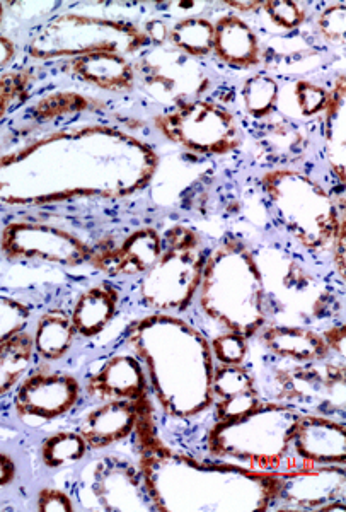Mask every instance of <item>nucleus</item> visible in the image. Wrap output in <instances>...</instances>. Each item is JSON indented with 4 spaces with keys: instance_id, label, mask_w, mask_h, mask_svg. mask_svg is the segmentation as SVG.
<instances>
[{
    "instance_id": "79ce46f5",
    "label": "nucleus",
    "mask_w": 346,
    "mask_h": 512,
    "mask_svg": "<svg viewBox=\"0 0 346 512\" xmlns=\"http://www.w3.org/2000/svg\"><path fill=\"white\" fill-rule=\"evenodd\" d=\"M16 463L7 453L0 451V489L7 487L16 478Z\"/></svg>"
},
{
    "instance_id": "58836bf2",
    "label": "nucleus",
    "mask_w": 346,
    "mask_h": 512,
    "mask_svg": "<svg viewBox=\"0 0 346 512\" xmlns=\"http://www.w3.org/2000/svg\"><path fill=\"white\" fill-rule=\"evenodd\" d=\"M323 337L328 344L329 352H336L341 357H345V325L331 326L324 332Z\"/></svg>"
},
{
    "instance_id": "423d86ee",
    "label": "nucleus",
    "mask_w": 346,
    "mask_h": 512,
    "mask_svg": "<svg viewBox=\"0 0 346 512\" xmlns=\"http://www.w3.org/2000/svg\"><path fill=\"white\" fill-rule=\"evenodd\" d=\"M207 250L197 231L174 226L162 236L161 255L140 280V299L159 313L190 308L202 282Z\"/></svg>"
},
{
    "instance_id": "37998d69",
    "label": "nucleus",
    "mask_w": 346,
    "mask_h": 512,
    "mask_svg": "<svg viewBox=\"0 0 346 512\" xmlns=\"http://www.w3.org/2000/svg\"><path fill=\"white\" fill-rule=\"evenodd\" d=\"M229 7L239 12H254L260 11L261 2H229Z\"/></svg>"
},
{
    "instance_id": "7c9ffc66",
    "label": "nucleus",
    "mask_w": 346,
    "mask_h": 512,
    "mask_svg": "<svg viewBox=\"0 0 346 512\" xmlns=\"http://www.w3.org/2000/svg\"><path fill=\"white\" fill-rule=\"evenodd\" d=\"M36 74L33 69L6 70L0 74V122L26 103L35 86Z\"/></svg>"
},
{
    "instance_id": "4c0bfd02",
    "label": "nucleus",
    "mask_w": 346,
    "mask_h": 512,
    "mask_svg": "<svg viewBox=\"0 0 346 512\" xmlns=\"http://www.w3.org/2000/svg\"><path fill=\"white\" fill-rule=\"evenodd\" d=\"M142 31H144V35L147 36V40H149L152 47H164L166 43H169V31H171V28L162 19H150V21L145 23Z\"/></svg>"
},
{
    "instance_id": "f03ea898",
    "label": "nucleus",
    "mask_w": 346,
    "mask_h": 512,
    "mask_svg": "<svg viewBox=\"0 0 346 512\" xmlns=\"http://www.w3.org/2000/svg\"><path fill=\"white\" fill-rule=\"evenodd\" d=\"M147 369L149 386L169 414H197L212 400L214 367L202 335L171 316H150L132 326L128 335Z\"/></svg>"
},
{
    "instance_id": "1a4fd4ad",
    "label": "nucleus",
    "mask_w": 346,
    "mask_h": 512,
    "mask_svg": "<svg viewBox=\"0 0 346 512\" xmlns=\"http://www.w3.org/2000/svg\"><path fill=\"white\" fill-rule=\"evenodd\" d=\"M135 84L150 98L169 108L200 99L210 79L198 60L173 47H154L133 64Z\"/></svg>"
},
{
    "instance_id": "4468645a",
    "label": "nucleus",
    "mask_w": 346,
    "mask_h": 512,
    "mask_svg": "<svg viewBox=\"0 0 346 512\" xmlns=\"http://www.w3.org/2000/svg\"><path fill=\"white\" fill-rule=\"evenodd\" d=\"M345 475L340 468L318 466L302 468L300 472L275 473L273 475V501L302 507L318 509L331 502H338L345 492Z\"/></svg>"
},
{
    "instance_id": "9d476101",
    "label": "nucleus",
    "mask_w": 346,
    "mask_h": 512,
    "mask_svg": "<svg viewBox=\"0 0 346 512\" xmlns=\"http://www.w3.org/2000/svg\"><path fill=\"white\" fill-rule=\"evenodd\" d=\"M0 251L12 262H43L77 267L91 262L94 246L64 227L45 222L11 221L2 229Z\"/></svg>"
},
{
    "instance_id": "f8f14e48",
    "label": "nucleus",
    "mask_w": 346,
    "mask_h": 512,
    "mask_svg": "<svg viewBox=\"0 0 346 512\" xmlns=\"http://www.w3.org/2000/svg\"><path fill=\"white\" fill-rule=\"evenodd\" d=\"M89 470V477L84 482L81 480V495H86L89 501H96L98 506L94 509L123 511L127 509L123 502H127L128 509H132L128 502H152V499H145L149 490L144 475L127 460L104 458L98 463L94 461ZM135 507L140 509L139 504Z\"/></svg>"
},
{
    "instance_id": "412c9836",
    "label": "nucleus",
    "mask_w": 346,
    "mask_h": 512,
    "mask_svg": "<svg viewBox=\"0 0 346 512\" xmlns=\"http://www.w3.org/2000/svg\"><path fill=\"white\" fill-rule=\"evenodd\" d=\"M261 342L272 354L290 362L326 361L331 354L323 335L302 326H266Z\"/></svg>"
},
{
    "instance_id": "5701e85b",
    "label": "nucleus",
    "mask_w": 346,
    "mask_h": 512,
    "mask_svg": "<svg viewBox=\"0 0 346 512\" xmlns=\"http://www.w3.org/2000/svg\"><path fill=\"white\" fill-rule=\"evenodd\" d=\"M256 142L273 163H294L307 149V135L289 118H265L256 132Z\"/></svg>"
},
{
    "instance_id": "0eeeda50",
    "label": "nucleus",
    "mask_w": 346,
    "mask_h": 512,
    "mask_svg": "<svg viewBox=\"0 0 346 512\" xmlns=\"http://www.w3.org/2000/svg\"><path fill=\"white\" fill-rule=\"evenodd\" d=\"M157 132L186 151L222 156L241 144L236 117L225 106L193 99L154 117Z\"/></svg>"
},
{
    "instance_id": "c85d7f7f",
    "label": "nucleus",
    "mask_w": 346,
    "mask_h": 512,
    "mask_svg": "<svg viewBox=\"0 0 346 512\" xmlns=\"http://www.w3.org/2000/svg\"><path fill=\"white\" fill-rule=\"evenodd\" d=\"M86 439L81 432L62 431L47 437L40 448L41 461L47 468H64L86 458Z\"/></svg>"
},
{
    "instance_id": "dca6fc26",
    "label": "nucleus",
    "mask_w": 346,
    "mask_h": 512,
    "mask_svg": "<svg viewBox=\"0 0 346 512\" xmlns=\"http://www.w3.org/2000/svg\"><path fill=\"white\" fill-rule=\"evenodd\" d=\"M149 379L137 355L118 354L104 362L86 384L87 395L96 400H140L149 396Z\"/></svg>"
},
{
    "instance_id": "2f4dec72",
    "label": "nucleus",
    "mask_w": 346,
    "mask_h": 512,
    "mask_svg": "<svg viewBox=\"0 0 346 512\" xmlns=\"http://www.w3.org/2000/svg\"><path fill=\"white\" fill-rule=\"evenodd\" d=\"M33 308L19 297L0 294V345L26 330Z\"/></svg>"
},
{
    "instance_id": "393cba45",
    "label": "nucleus",
    "mask_w": 346,
    "mask_h": 512,
    "mask_svg": "<svg viewBox=\"0 0 346 512\" xmlns=\"http://www.w3.org/2000/svg\"><path fill=\"white\" fill-rule=\"evenodd\" d=\"M323 113L329 164L341 181H345V76L338 77L333 89L328 91V103Z\"/></svg>"
},
{
    "instance_id": "2eb2a0df",
    "label": "nucleus",
    "mask_w": 346,
    "mask_h": 512,
    "mask_svg": "<svg viewBox=\"0 0 346 512\" xmlns=\"http://www.w3.org/2000/svg\"><path fill=\"white\" fill-rule=\"evenodd\" d=\"M302 468L345 465V425L323 415H300L289 451Z\"/></svg>"
},
{
    "instance_id": "c9c22d12",
    "label": "nucleus",
    "mask_w": 346,
    "mask_h": 512,
    "mask_svg": "<svg viewBox=\"0 0 346 512\" xmlns=\"http://www.w3.org/2000/svg\"><path fill=\"white\" fill-rule=\"evenodd\" d=\"M345 6L335 4L324 9L318 18L319 35L335 45L345 43Z\"/></svg>"
},
{
    "instance_id": "b1692460",
    "label": "nucleus",
    "mask_w": 346,
    "mask_h": 512,
    "mask_svg": "<svg viewBox=\"0 0 346 512\" xmlns=\"http://www.w3.org/2000/svg\"><path fill=\"white\" fill-rule=\"evenodd\" d=\"M75 335L77 332L70 313L60 308L48 309L36 321L33 332L35 355L47 362L60 361L72 349Z\"/></svg>"
},
{
    "instance_id": "bb28decb",
    "label": "nucleus",
    "mask_w": 346,
    "mask_h": 512,
    "mask_svg": "<svg viewBox=\"0 0 346 512\" xmlns=\"http://www.w3.org/2000/svg\"><path fill=\"white\" fill-rule=\"evenodd\" d=\"M215 28L212 21L200 16L179 19L169 31V43L191 59H203L214 53Z\"/></svg>"
},
{
    "instance_id": "f257e3e1",
    "label": "nucleus",
    "mask_w": 346,
    "mask_h": 512,
    "mask_svg": "<svg viewBox=\"0 0 346 512\" xmlns=\"http://www.w3.org/2000/svg\"><path fill=\"white\" fill-rule=\"evenodd\" d=\"M157 161L149 144L120 128L52 132L0 156V205L125 197L149 183Z\"/></svg>"
},
{
    "instance_id": "c756f323",
    "label": "nucleus",
    "mask_w": 346,
    "mask_h": 512,
    "mask_svg": "<svg viewBox=\"0 0 346 512\" xmlns=\"http://www.w3.org/2000/svg\"><path fill=\"white\" fill-rule=\"evenodd\" d=\"M241 96L249 117L265 120L272 117L273 110L277 106L280 86L277 79H273L268 74H254L244 81Z\"/></svg>"
},
{
    "instance_id": "e433bc0d",
    "label": "nucleus",
    "mask_w": 346,
    "mask_h": 512,
    "mask_svg": "<svg viewBox=\"0 0 346 512\" xmlns=\"http://www.w3.org/2000/svg\"><path fill=\"white\" fill-rule=\"evenodd\" d=\"M38 509L40 511H75L77 507L70 499L69 494H65L64 490L47 489L41 490L38 494Z\"/></svg>"
},
{
    "instance_id": "f3484780",
    "label": "nucleus",
    "mask_w": 346,
    "mask_h": 512,
    "mask_svg": "<svg viewBox=\"0 0 346 512\" xmlns=\"http://www.w3.org/2000/svg\"><path fill=\"white\" fill-rule=\"evenodd\" d=\"M145 398L149 396L140 400H106L87 412L79 432L86 439L89 449L101 451L127 439L135 431L140 405Z\"/></svg>"
},
{
    "instance_id": "c03bdc74",
    "label": "nucleus",
    "mask_w": 346,
    "mask_h": 512,
    "mask_svg": "<svg viewBox=\"0 0 346 512\" xmlns=\"http://www.w3.org/2000/svg\"><path fill=\"white\" fill-rule=\"evenodd\" d=\"M4 14H6V4L0 2V26L4 23Z\"/></svg>"
},
{
    "instance_id": "f704fd0d",
    "label": "nucleus",
    "mask_w": 346,
    "mask_h": 512,
    "mask_svg": "<svg viewBox=\"0 0 346 512\" xmlns=\"http://www.w3.org/2000/svg\"><path fill=\"white\" fill-rule=\"evenodd\" d=\"M212 349L220 364H243L249 350L248 338L227 332L215 338Z\"/></svg>"
},
{
    "instance_id": "72a5a7b5",
    "label": "nucleus",
    "mask_w": 346,
    "mask_h": 512,
    "mask_svg": "<svg viewBox=\"0 0 346 512\" xmlns=\"http://www.w3.org/2000/svg\"><path fill=\"white\" fill-rule=\"evenodd\" d=\"M294 96L302 117H316L328 103V89L311 81L295 82Z\"/></svg>"
},
{
    "instance_id": "9b49d317",
    "label": "nucleus",
    "mask_w": 346,
    "mask_h": 512,
    "mask_svg": "<svg viewBox=\"0 0 346 512\" xmlns=\"http://www.w3.org/2000/svg\"><path fill=\"white\" fill-rule=\"evenodd\" d=\"M81 395L82 386L75 376L43 367L16 384L14 410L26 424H45L69 414Z\"/></svg>"
},
{
    "instance_id": "ea45409f",
    "label": "nucleus",
    "mask_w": 346,
    "mask_h": 512,
    "mask_svg": "<svg viewBox=\"0 0 346 512\" xmlns=\"http://www.w3.org/2000/svg\"><path fill=\"white\" fill-rule=\"evenodd\" d=\"M18 55V45L9 36L0 33V74L6 72L7 67L14 62Z\"/></svg>"
},
{
    "instance_id": "aec40b11",
    "label": "nucleus",
    "mask_w": 346,
    "mask_h": 512,
    "mask_svg": "<svg viewBox=\"0 0 346 512\" xmlns=\"http://www.w3.org/2000/svg\"><path fill=\"white\" fill-rule=\"evenodd\" d=\"M214 28V55L220 62L236 69H254L260 65V38L244 19L225 14Z\"/></svg>"
},
{
    "instance_id": "cd10ccee",
    "label": "nucleus",
    "mask_w": 346,
    "mask_h": 512,
    "mask_svg": "<svg viewBox=\"0 0 346 512\" xmlns=\"http://www.w3.org/2000/svg\"><path fill=\"white\" fill-rule=\"evenodd\" d=\"M98 103V99L89 98L86 94L58 91L38 99L35 105L29 108L26 117L33 122L48 123L58 118L94 110Z\"/></svg>"
},
{
    "instance_id": "6ab92c4d",
    "label": "nucleus",
    "mask_w": 346,
    "mask_h": 512,
    "mask_svg": "<svg viewBox=\"0 0 346 512\" xmlns=\"http://www.w3.org/2000/svg\"><path fill=\"white\" fill-rule=\"evenodd\" d=\"M212 395L217 400V422L241 419L261 405L253 376L241 364H220L214 369Z\"/></svg>"
},
{
    "instance_id": "7ed1b4c3",
    "label": "nucleus",
    "mask_w": 346,
    "mask_h": 512,
    "mask_svg": "<svg viewBox=\"0 0 346 512\" xmlns=\"http://www.w3.org/2000/svg\"><path fill=\"white\" fill-rule=\"evenodd\" d=\"M198 304L225 332L253 337L265 326V287L251 251L237 239H225L203 267Z\"/></svg>"
},
{
    "instance_id": "a19ab883",
    "label": "nucleus",
    "mask_w": 346,
    "mask_h": 512,
    "mask_svg": "<svg viewBox=\"0 0 346 512\" xmlns=\"http://www.w3.org/2000/svg\"><path fill=\"white\" fill-rule=\"evenodd\" d=\"M333 248H335L336 267L341 274V279L345 280V219L341 221Z\"/></svg>"
},
{
    "instance_id": "ddd939ff",
    "label": "nucleus",
    "mask_w": 346,
    "mask_h": 512,
    "mask_svg": "<svg viewBox=\"0 0 346 512\" xmlns=\"http://www.w3.org/2000/svg\"><path fill=\"white\" fill-rule=\"evenodd\" d=\"M161 250V234L154 227H140L118 241L98 243L89 263L110 277H135L149 272Z\"/></svg>"
},
{
    "instance_id": "4be33fe9",
    "label": "nucleus",
    "mask_w": 346,
    "mask_h": 512,
    "mask_svg": "<svg viewBox=\"0 0 346 512\" xmlns=\"http://www.w3.org/2000/svg\"><path fill=\"white\" fill-rule=\"evenodd\" d=\"M120 304V292L110 282H99L82 292L75 301L72 321L75 332L84 338H94L115 320Z\"/></svg>"
},
{
    "instance_id": "a211bd4d",
    "label": "nucleus",
    "mask_w": 346,
    "mask_h": 512,
    "mask_svg": "<svg viewBox=\"0 0 346 512\" xmlns=\"http://www.w3.org/2000/svg\"><path fill=\"white\" fill-rule=\"evenodd\" d=\"M62 69L77 81L106 93H132L137 88L133 62L120 53H89L65 60Z\"/></svg>"
},
{
    "instance_id": "473e14b6",
    "label": "nucleus",
    "mask_w": 346,
    "mask_h": 512,
    "mask_svg": "<svg viewBox=\"0 0 346 512\" xmlns=\"http://www.w3.org/2000/svg\"><path fill=\"white\" fill-rule=\"evenodd\" d=\"M261 9L265 11L268 19L282 30H297L306 21V9L300 6L299 2L292 0L261 2Z\"/></svg>"
},
{
    "instance_id": "39448f33",
    "label": "nucleus",
    "mask_w": 346,
    "mask_h": 512,
    "mask_svg": "<svg viewBox=\"0 0 346 512\" xmlns=\"http://www.w3.org/2000/svg\"><path fill=\"white\" fill-rule=\"evenodd\" d=\"M273 214L300 245L311 251L326 250L335 243L345 217L338 216L328 193L309 176L277 169L263 178Z\"/></svg>"
},
{
    "instance_id": "a878e982",
    "label": "nucleus",
    "mask_w": 346,
    "mask_h": 512,
    "mask_svg": "<svg viewBox=\"0 0 346 512\" xmlns=\"http://www.w3.org/2000/svg\"><path fill=\"white\" fill-rule=\"evenodd\" d=\"M33 361V333L28 330L0 345V396L9 393L28 374Z\"/></svg>"
},
{
    "instance_id": "20e7f679",
    "label": "nucleus",
    "mask_w": 346,
    "mask_h": 512,
    "mask_svg": "<svg viewBox=\"0 0 346 512\" xmlns=\"http://www.w3.org/2000/svg\"><path fill=\"white\" fill-rule=\"evenodd\" d=\"M142 28L123 19L98 18L64 12L41 24L29 40V59L69 60L89 53L133 55L149 47Z\"/></svg>"
},
{
    "instance_id": "6e6552de",
    "label": "nucleus",
    "mask_w": 346,
    "mask_h": 512,
    "mask_svg": "<svg viewBox=\"0 0 346 512\" xmlns=\"http://www.w3.org/2000/svg\"><path fill=\"white\" fill-rule=\"evenodd\" d=\"M272 395L304 414H345V367L329 362H292L278 367L270 378Z\"/></svg>"
}]
</instances>
